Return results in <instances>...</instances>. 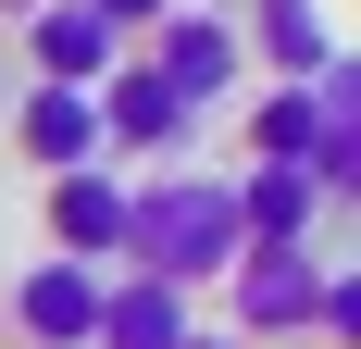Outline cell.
<instances>
[{
    "label": "cell",
    "mask_w": 361,
    "mask_h": 349,
    "mask_svg": "<svg viewBox=\"0 0 361 349\" xmlns=\"http://www.w3.org/2000/svg\"><path fill=\"white\" fill-rule=\"evenodd\" d=\"M224 262H237V187L200 162H162L125 187V249H112V275H162V287H224Z\"/></svg>",
    "instance_id": "6da1fadb"
},
{
    "label": "cell",
    "mask_w": 361,
    "mask_h": 349,
    "mask_svg": "<svg viewBox=\"0 0 361 349\" xmlns=\"http://www.w3.org/2000/svg\"><path fill=\"white\" fill-rule=\"evenodd\" d=\"M324 249H237L224 262V337L262 349V337H312V312H324Z\"/></svg>",
    "instance_id": "7a4b0ae2"
},
{
    "label": "cell",
    "mask_w": 361,
    "mask_h": 349,
    "mask_svg": "<svg viewBox=\"0 0 361 349\" xmlns=\"http://www.w3.org/2000/svg\"><path fill=\"white\" fill-rule=\"evenodd\" d=\"M87 100H100V162H175V150L200 138V112H187L175 88L137 63V50H125V63L87 88Z\"/></svg>",
    "instance_id": "3957f363"
},
{
    "label": "cell",
    "mask_w": 361,
    "mask_h": 349,
    "mask_svg": "<svg viewBox=\"0 0 361 349\" xmlns=\"http://www.w3.org/2000/svg\"><path fill=\"white\" fill-rule=\"evenodd\" d=\"M137 63L162 75V88H175L187 112H212L224 88L250 75V50H237V13H162V25L137 37Z\"/></svg>",
    "instance_id": "277c9868"
},
{
    "label": "cell",
    "mask_w": 361,
    "mask_h": 349,
    "mask_svg": "<svg viewBox=\"0 0 361 349\" xmlns=\"http://www.w3.org/2000/svg\"><path fill=\"white\" fill-rule=\"evenodd\" d=\"M100 287L112 275H87V262H25L13 275V337L25 349H87L100 337Z\"/></svg>",
    "instance_id": "5b68a950"
},
{
    "label": "cell",
    "mask_w": 361,
    "mask_h": 349,
    "mask_svg": "<svg viewBox=\"0 0 361 349\" xmlns=\"http://www.w3.org/2000/svg\"><path fill=\"white\" fill-rule=\"evenodd\" d=\"M112 249H125V174H112V162L50 174V262H87V275H112Z\"/></svg>",
    "instance_id": "8992f818"
},
{
    "label": "cell",
    "mask_w": 361,
    "mask_h": 349,
    "mask_svg": "<svg viewBox=\"0 0 361 349\" xmlns=\"http://www.w3.org/2000/svg\"><path fill=\"white\" fill-rule=\"evenodd\" d=\"M237 50H262V88H312L336 63V25H324V0H250Z\"/></svg>",
    "instance_id": "52a82bcc"
},
{
    "label": "cell",
    "mask_w": 361,
    "mask_h": 349,
    "mask_svg": "<svg viewBox=\"0 0 361 349\" xmlns=\"http://www.w3.org/2000/svg\"><path fill=\"white\" fill-rule=\"evenodd\" d=\"M112 63H125V37H112L100 13H75V0L25 13V75H37V88H100Z\"/></svg>",
    "instance_id": "ba28073f"
},
{
    "label": "cell",
    "mask_w": 361,
    "mask_h": 349,
    "mask_svg": "<svg viewBox=\"0 0 361 349\" xmlns=\"http://www.w3.org/2000/svg\"><path fill=\"white\" fill-rule=\"evenodd\" d=\"M224 187H237V249H312V237H324V225H336V212L324 200H312V174H224Z\"/></svg>",
    "instance_id": "9c48e42d"
},
{
    "label": "cell",
    "mask_w": 361,
    "mask_h": 349,
    "mask_svg": "<svg viewBox=\"0 0 361 349\" xmlns=\"http://www.w3.org/2000/svg\"><path fill=\"white\" fill-rule=\"evenodd\" d=\"M13 150H25L37 174H87V162H100V100H87V88H25Z\"/></svg>",
    "instance_id": "30bf717a"
},
{
    "label": "cell",
    "mask_w": 361,
    "mask_h": 349,
    "mask_svg": "<svg viewBox=\"0 0 361 349\" xmlns=\"http://www.w3.org/2000/svg\"><path fill=\"white\" fill-rule=\"evenodd\" d=\"M187 337H200L187 287H162V275H112L100 287V337L87 349H187Z\"/></svg>",
    "instance_id": "8fae6325"
},
{
    "label": "cell",
    "mask_w": 361,
    "mask_h": 349,
    "mask_svg": "<svg viewBox=\"0 0 361 349\" xmlns=\"http://www.w3.org/2000/svg\"><path fill=\"white\" fill-rule=\"evenodd\" d=\"M250 162L262 174H299V162H312V88H262V100H250Z\"/></svg>",
    "instance_id": "7c38bea8"
},
{
    "label": "cell",
    "mask_w": 361,
    "mask_h": 349,
    "mask_svg": "<svg viewBox=\"0 0 361 349\" xmlns=\"http://www.w3.org/2000/svg\"><path fill=\"white\" fill-rule=\"evenodd\" d=\"M312 337L361 349V275H324V312H312Z\"/></svg>",
    "instance_id": "4fadbf2b"
},
{
    "label": "cell",
    "mask_w": 361,
    "mask_h": 349,
    "mask_svg": "<svg viewBox=\"0 0 361 349\" xmlns=\"http://www.w3.org/2000/svg\"><path fill=\"white\" fill-rule=\"evenodd\" d=\"M75 13H100L112 37H149V25H162V13H175V0H75Z\"/></svg>",
    "instance_id": "5bb4252c"
},
{
    "label": "cell",
    "mask_w": 361,
    "mask_h": 349,
    "mask_svg": "<svg viewBox=\"0 0 361 349\" xmlns=\"http://www.w3.org/2000/svg\"><path fill=\"white\" fill-rule=\"evenodd\" d=\"M187 349H237V337H224V324H200V337H187Z\"/></svg>",
    "instance_id": "9a60e30c"
},
{
    "label": "cell",
    "mask_w": 361,
    "mask_h": 349,
    "mask_svg": "<svg viewBox=\"0 0 361 349\" xmlns=\"http://www.w3.org/2000/svg\"><path fill=\"white\" fill-rule=\"evenodd\" d=\"M0 13H13V25H25V13H50V0H0Z\"/></svg>",
    "instance_id": "2e32d148"
}]
</instances>
